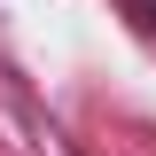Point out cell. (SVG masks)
I'll list each match as a JSON object with an SVG mask.
<instances>
[{
    "label": "cell",
    "mask_w": 156,
    "mask_h": 156,
    "mask_svg": "<svg viewBox=\"0 0 156 156\" xmlns=\"http://www.w3.org/2000/svg\"><path fill=\"white\" fill-rule=\"evenodd\" d=\"M117 8H125V16H133L140 31H156V0H117Z\"/></svg>",
    "instance_id": "obj_1"
}]
</instances>
